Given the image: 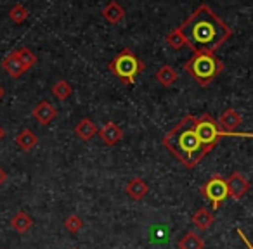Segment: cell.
I'll return each instance as SVG.
<instances>
[{
    "mask_svg": "<svg viewBox=\"0 0 253 249\" xmlns=\"http://www.w3.org/2000/svg\"><path fill=\"white\" fill-rule=\"evenodd\" d=\"M179 28L186 38V45L198 54H213L232 36L227 23L207 4H201Z\"/></svg>",
    "mask_w": 253,
    "mask_h": 249,
    "instance_id": "1",
    "label": "cell"
},
{
    "mask_svg": "<svg viewBox=\"0 0 253 249\" xmlns=\"http://www.w3.org/2000/svg\"><path fill=\"white\" fill-rule=\"evenodd\" d=\"M196 116L187 114L163 137V145L182 163L186 168H194L208 154L194 130Z\"/></svg>",
    "mask_w": 253,
    "mask_h": 249,
    "instance_id": "2",
    "label": "cell"
},
{
    "mask_svg": "<svg viewBox=\"0 0 253 249\" xmlns=\"http://www.w3.org/2000/svg\"><path fill=\"white\" fill-rule=\"evenodd\" d=\"M184 70L201 85V87H208L218 74L224 71V63L213 54H198L189 61L184 63Z\"/></svg>",
    "mask_w": 253,
    "mask_h": 249,
    "instance_id": "3",
    "label": "cell"
},
{
    "mask_svg": "<svg viewBox=\"0 0 253 249\" xmlns=\"http://www.w3.org/2000/svg\"><path fill=\"white\" fill-rule=\"evenodd\" d=\"M108 70L123 83H135L137 74L144 71V63L130 49H123L111 59Z\"/></svg>",
    "mask_w": 253,
    "mask_h": 249,
    "instance_id": "4",
    "label": "cell"
},
{
    "mask_svg": "<svg viewBox=\"0 0 253 249\" xmlns=\"http://www.w3.org/2000/svg\"><path fill=\"white\" fill-rule=\"evenodd\" d=\"M194 130H196L198 137H200V142L203 144L207 152H210L211 149L218 144V141H220L222 137H225V134L220 130V127H218V121L211 118L208 112L201 114L200 118L196 116Z\"/></svg>",
    "mask_w": 253,
    "mask_h": 249,
    "instance_id": "5",
    "label": "cell"
},
{
    "mask_svg": "<svg viewBox=\"0 0 253 249\" xmlns=\"http://www.w3.org/2000/svg\"><path fill=\"white\" fill-rule=\"evenodd\" d=\"M200 192L207 197L211 203L213 210H218L220 204L224 203L229 197V189H227V180L222 175H213L207 180V182L201 185Z\"/></svg>",
    "mask_w": 253,
    "mask_h": 249,
    "instance_id": "6",
    "label": "cell"
},
{
    "mask_svg": "<svg viewBox=\"0 0 253 249\" xmlns=\"http://www.w3.org/2000/svg\"><path fill=\"white\" fill-rule=\"evenodd\" d=\"M243 123V118L236 109L227 107L222 111V114L218 116V127L224 132L227 137H246V139H253V134H238L234 132L236 128Z\"/></svg>",
    "mask_w": 253,
    "mask_h": 249,
    "instance_id": "7",
    "label": "cell"
},
{
    "mask_svg": "<svg viewBox=\"0 0 253 249\" xmlns=\"http://www.w3.org/2000/svg\"><path fill=\"white\" fill-rule=\"evenodd\" d=\"M227 180V189H229V197L239 201L246 192L250 190V182L241 172H234L231 173V177Z\"/></svg>",
    "mask_w": 253,
    "mask_h": 249,
    "instance_id": "8",
    "label": "cell"
},
{
    "mask_svg": "<svg viewBox=\"0 0 253 249\" xmlns=\"http://www.w3.org/2000/svg\"><path fill=\"white\" fill-rule=\"evenodd\" d=\"M32 116L40 123V125H49L56 119L57 116V109L50 104L49 101H40L39 104L33 107Z\"/></svg>",
    "mask_w": 253,
    "mask_h": 249,
    "instance_id": "9",
    "label": "cell"
},
{
    "mask_svg": "<svg viewBox=\"0 0 253 249\" xmlns=\"http://www.w3.org/2000/svg\"><path fill=\"white\" fill-rule=\"evenodd\" d=\"M97 134L106 145H116L123 139V130L116 125L115 121H108Z\"/></svg>",
    "mask_w": 253,
    "mask_h": 249,
    "instance_id": "10",
    "label": "cell"
},
{
    "mask_svg": "<svg viewBox=\"0 0 253 249\" xmlns=\"http://www.w3.org/2000/svg\"><path fill=\"white\" fill-rule=\"evenodd\" d=\"M2 68H4L5 73H7L11 78H19L23 73H26L25 66H23V63L19 61L16 50H12L11 54H7V56L2 59Z\"/></svg>",
    "mask_w": 253,
    "mask_h": 249,
    "instance_id": "11",
    "label": "cell"
},
{
    "mask_svg": "<svg viewBox=\"0 0 253 249\" xmlns=\"http://www.w3.org/2000/svg\"><path fill=\"white\" fill-rule=\"evenodd\" d=\"M125 192H126V196L130 197V199H134V201H141V199H144V197L148 196V192H149V185H148V183H146L142 178H139V177H135V178H132L130 182L126 183Z\"/></svg>",
    "mask_w": 253,
    "mask_h": 249,
    "instance_id": "12",
    "label": "cell"
},
{
    "mask_svg": "<svg viewBox=\"0 0 253 249\" xmlns=\"http://www.w3.org/2000/svg\"><path fill=\"white\" fill-rule=\"evenodd\" d=\"M102 18L111 25H118L125 18V9L116 2V0H109L108 4L102 7Z\"/></svg>",
    "mask_w": 253,
    "mask_h": 249,
    "instance_id": "13",
    "label": "cell"
},
{
    "mask_svg": "<svg viewBox=\"0 0 253 249\" xmlns=\"http://www.w3.org/2000/svg\"><path fill=\"white\" fill-rule=\"evenodd\" d=\"M97 125H95L92 119L88 118H84L80 119V121L77 123V127H75V134L78 135V137L82 139V141L88 142L90 139H94L95 135H97Z\"/></svg>",
    "mask_w": 253,
    "mask_h": 249,
    "instance_id": "14",
    "label": "cell"
},
{
    "mask_svg": "<svg viewBox=\"0 0 253 249\" xmlns=\"http://www.w3.org/2000/svg\"><path fill=\"white\" fill-rule=\"evenodd\" d=\"M16 145H18L21 151H32L37 144H39V137H37L35 132H32L30 128H23L18 135H16Z\"/></svg>",
    "mask_w": 253,
    "mask_h": 249,
    "instance_id": "15",
    "label": "cell"
},
{
    "mask_svg": "<svg viewBox=\"0 0 253 249\" xmlns=\"http://www.w3.org/2000/svg\"><path fill=\"white\" fill-rule=\"evenodd\" d=\"M191 221H193L194 227L200 228V230H207V228H210L211 225H213L215 216H213V213L208 210V208H200V210L193 214Z\"/></svg>",
    "mask_w": 253,
    "mask_h": 249,
    "instance_id": "16",
    "label": "cell"
},
{
    "mask_svg": "<svg viewBox=\"0 0 253 249\" xmlns=\"http://www.w3.org/2000/svg\"><path fill=\"white\" fill-rule=\"evenodd\" d=\"M177 248L179 249H205V241L194 230H189L179 239Z\"/></svg>",
    "mask_w": 253,
    "mask_h": 249,
    "instance_id": "17",
    "label": "cell"
},
{
    "mask_svg": "<svg viewBox=\"0 0 253 249\" xmlns=\"http://www.w3.org/2000/svg\"><path fill=\"white\" fill-rule=\"evenodd\" d=\"M155 78L158 80V83L163 85V87H172V85L179 80V73H177L170 64H163V66L155 73Z\"/></svg>",
    "mask_w": 253,
    "mask_h": 249,
    "instance_id": "18",
    "label": "cell"
},
{
    "mask_svg": "<svg viewBox=\"0 0 253 249\" xmlns=\"http://www.w3.org/2000/svg\"><path fill=\"white\" fill-rule=\"evenodd\" d=\"M11 227L16 232H19V234H25V232H28L33 227V218L28 213H25V211H18L11 218Z\"/></svg>",
    "mask_w": 253,
    "mask_h": 249,
    "instance_id": "19",
    "label": "cell"
},
{
    "mask_svg": "<svg viewBox=\"0 0 253 249\" xmlns=\"http://www.w3.org/2000/svg\"><path fill=\"white\" fill-rule=\"evenodd\" d=\"M167 45H169L170 49H173V50H180V49H184V47H186V38H184L180 28L172 30V32L167 35Z\"/></svg>",
    "mask_w": 253,
    "mask_h": 249,
    "instance_id": "20",
    "label": "cell"
},
{
    "mask_svg": "<svg viewBox=\"0 0 253 249\" xmlns=\"http://www.w3.org/2000/svg\"><path fill=\"white\" fill-rule=\"evenodd\" d=\"M71 92H73V88H71V85L66 80H57L52 85V95L56 99H59V101H66L71 95Z\"/></svg>",
    "mask_w": 253,
    "mask_h": 249,
    "instance_id": "21",
    "label": "cell"
},
{
    "mask_svg": "<svg viewBox=\"0 0 253 249\" xmlns=\"http://www.w3.org/2000/svg\"><path fill=\"white\" fill-rule=\"evenodd\" d=\"M16 54H18L19 61L23 63V66H25L26 71L32 70V68L37 64V56L28 49V47H19V49H16Z\"/></svg>",
    "mask_w": 253,
    "mask_h": 249,
    "instance_id": "22",
    "label": "cell"
},
{
    "mask_svg": "<svg viewBox=\"0 0 253 249\" xmlns=\"http://www.w3.org/2000/svg\"><path fill=\"white\" fill-rule=\"evenodd\" d=\"M28 16H30V11L21 4L12 5L11 11H9V18H11V21L16 23V25H21V23H25L26 19H28Z\"/></svg>",
    "mask_w": 253,
    "mask_h": 249,
    "instance_id": "23",
    "label": "cell"
},
{
    "mask_svg": "<svg viewBox=\"0 0 253 249\" xmlns=\"http://www.w3.org/2000/svg\"><path fill=\"white\" fill-rule=\"evenodd\" d=\"M64 228H66L70 234H78V232L84 228V220H82L78 214H70V216L64 220Z\"/></svg>",
    "mask_w": 253,
    "mask_h": 249,
    "instance_id": "24",
    "label": "cell"
},
{
    "mask_svg": "<svg viewBox=\"0 0 253 249\" xmlns=\"http://www.w3.org/2000/svg\"><path fill=\"white\" fill-rule=\"evenodd\" d=\"M236 232H238V235H239V237H241V241L243 242H245V246H246V249H253V242L252 241H250V239L248 237H246V234H245V232H243L241 230V228H236Z\"/></svg>",
    "mask_w": 253,
    "mask_h": 249,
    "instance_id": "25",
    "label": "cell"
},
{
    "mask_svg": "<svg viewBox=\"0 0 253 249\" xmlns=\"http://www.w3.org/2000/svg\"><path fill=\"white\" fill-rule=\"evenodd\" d=\"M5 180H7V173H5V170L0 166V185H4Z\"/></svg>",
    "mask_w": 253,
    "mask_h": 249,
    "instance_id": "26",
    "label": "cell"
},
{
    "mask_svg": "<svg viewBox=\"0 0 253 249\" xmlns=\"http://www.w3.org/2000/svg\"><path fill=\"white\" fill-rule=\"evenodd\" d=\"M5 137V130L2 128V125H0V142H2V139Z\"/></svg>",
    "mask_w": 253,
    "mask_h": 249,
    "instance_id": "27",
    "label": "cell"
},
{
    "mask_svg": "<svg viewBox=\"0 0 253 249\" xmlns=\"http://www.w3.org/2000/svg\"><path fill=\"white\" fill-rule=\"evenodd\" d=\"M2 95H4V88L0 87V99H2Z\"/></svg>",
    "mask_w": 253,
    "mask_h": 249,
    "instance_id": "28",
    "label": "cell"
},
{
    "mask_svg": "<svg viewBox=\"0 0 253 249\" xmlns=\"http://www.w3.org/2000/svg\"><path fill=\"white\" fill-rule=\"evenodd\" d=\"M75 249H77V248H75Z\"/></svg>",
    "mask_w": 253,
    "mask_h": 249,
    "instance_id": "29",
    "label": "cell"
}]
</instances>
